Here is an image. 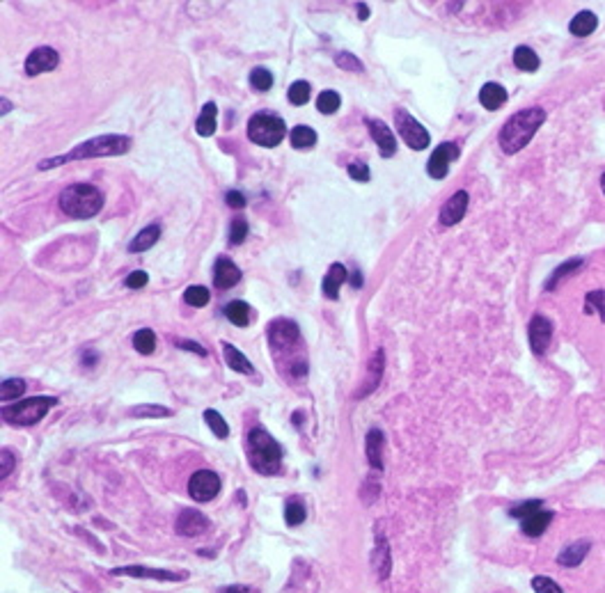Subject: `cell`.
I'll use <instances>...</instances> for the list:
<instances>
[{
	"label": "cell",
	"instance_id": "41",
	"mask_svg": "<svg viewBox=\"0 0 605 593\" xmlns=\"http://www.w3.org/2000/svg\"><path fill=\"white\" fill-rule=\"evenodd\" d=\"M250 83H253L255 90L266 92V90H271L273 76H271V72H266L264 67H257V69H253V74H250Z\"/></svg>",
	"mask_w": 605,
	"mask_h": 593
},
{
	"label": "cell",
	"instance_id": "29",
	"mask_svg": "<svg viewBox=\"0 0 605 593\" xmlns=\"http://www.w3.org/2000/svg\"><path fill=\"white\" fill-rule=\"evenodd\" d=\"M215 115H218V108H215V103L209 101L202 106V112L200 117H197V124H195V131L200 133L202 138H209L215 133Z\"/></svg>",
	"mask_w": 605,
	"mask_h": 593
},
{
	"label": "cell",
	"instance_id": "30",
	"mask_svg": "<svg viewBox=\"0 0 605 593\" xmlns=\"http://www.w3.org/2000/svg\"><path fill=\"white\" fill-rule=\"evenodd\" d=\"M514 65L521 69V72H537L539 65H541V60H539L537 53H534V48L518 46L514 51Z\"/></svg>",
	"mask_w": 605,
	"mask_h": 593
},
{
	"label": "cell",
	"instance_id": "57",
	"mask_svg": "<svg viewBox=\"0 0 605 593\" xmlns=\"http://www.w3.org/2000/svg\"><path fill=\"white\" fill-rule=\"evenodd\" d=\"M7 108H12V106H7V99L3 97V115H5V112H7Z\"/></svg>",
	"mask_w": 605,
	"mask_h": 593
},
{
	"label": "cell",
	"instance_id": "11",
	"mask_svg": "<svg viewBox=\"0 0 605 593\" xmlns=\"http://www.w3.org/2000/svg\"><path fill=\"white\" fill-rule=\"evenodd\" d=\"M459 159V147H456L454 142H443L438 145L434 154H431V159L427 163V172L431 179H445L447 172H449V163Z\"/></svg>",
	"mask_w": 605,
	"mask_h": 593
},
{
	"label": "cell",
	"instance_id": "50",
	"mask_svg": "<svg viewBox=\"0 0 605 593\" xmlns=\"http://www.w3.org/2000/svg\"><path fill=\"white\" fill-rule=\"evenodd\" d=\"M225 202L230 204V208H244L246 206V197L239 193V190H230L227 195H225Z\"/></svg>",
	"mask_w": 605,
	"mask_h": 593
},
{
	"label": "cell",
	"instance_id": "18",
	"mask_svg": "<svg viewBox=\"0 0 605 593\" xmlns=\"http://www.w3.org/2000/svg\"><path fill=\"white\" fill-rule=\"evenodd\" d=\"M371 566H374V573L378 575V580H387V575H390V568H392V557H390V545H387L383 534L376 536Z\"/></svg>",
	"mask_w": 605,
	"mask_h": 593
},
{
	"label": "cell",
	"instance_id": "49",
	"mask_svg": "<svg viewBox=\"0 0 605 593\" xmlns=\"http://www.w3.org/2000/svg\"><path fill=\"white\" fill-rule=\"evenodd\" d=\"M0 458H3V469H0V477L7 479V477H10L12 469H14L16 458H14V453H12L10 449H3V451H0Z\"/></svg>",
	"mask_w": 605,
	"mask_h": 593
},
{
	"label": "cell",
	"instance_id": "5",
	"mask_svg": "<svg viewBox=\"0 0 605 593\" xmlns=\"http://www.w3.org/2000/svg\"><path fill=\"white\" fill-rule=\"evenodd\" d=\"M103 206V195L99 188L90 184H74L62 190L60 195V208L76 220H85L101 211Z\"/></svg>",
	"mask_w": 605,
	"mask_h": 593
},
{
	"label": "cell",
	"instance_id": "51",
	"mask_svg": "<svg viewBox=\"0 0 605 593\" xmlns=\"http://www.w3.org/2000/svg\"><path fill=\"white\" fill-rule=\"evenodd\" d=\"M179 348H186V351H193L197 355H206L204 348L200 344H195V342H179Z\"/></svg>",
	"mask_w": 605,
	"mask_h": 593
},
{
	"label": "cell",
	"instance_id": "8",
	"mask_svg": "<svg viewBox=\"0 0 605 593\" xmlns=\"http://www.w3.org/2000/svg\"><path fill=\"white\" fill-rule=\"evenodd\" d=\"M394 121H397V131H399V135L404 138V142L408 145L411 149H415V152L427 149L429 133L418 119H413L404 108H399V110H394Z\"/></svg>",
	"mask_w": 605,
	"mask_h": 593
},
{
	"label": "cell",
	"instance_id": "43",
	"mask_svg": "<svg viewBox=\"0 0 605 593\" xmlns=\"http://www.w3.org/2000/svg\"><path fill=\"white\" fill-rule=\"evenodd\" d=\"M532 589L534 593H564L559 584L555 580L546 578V575H537V578L532 580Z\"/></svg>",
	"mask_w": 605,
	"mask_h": 593
},
{
	"label": "cell",
	"instance_id": "15",
	"mask_svg": "<svg viewBox=\"0 0 605 593\" xmlns=\"http://www.w3.org/2000/svg\"><path fill=\"white\" fill-rule=\"evenodd\" d=\"M206 529H209V518H206L204 513L193 511V509H186L179 513L177 531L181 536H200Z\"/></svg>",
	"mask_w": 605,
	"mask_h": 593
},
{
	"label": "cell",
	"instance_id": "34",
	"mask_svg": "<svg viewBox=\"0 0 605 593\" xmlns=\"http://www.w3.org/2000/svg\"><path fill=\"white\" fill-rule=\"evenodd\" d=\"M585 314H599L605 321V289H596L585 295Z\"/></svg>",
	"mask_w": 605,
	"mask_h": 593
},
{
	"label": "cell",
	"instance_id": "7",
	"mask_svg": "<svg viewBox=\"0 0 605 593\" xmlns=\"http://www.w3.org/2000/svg\"><path fill=\"white\" fill-rule=\"evenodd\" d=\"M284 135H287L284 119L273 115V112H257L248 121V138L259 147H278L284 140Z\"/></svg>",
	"mask_w": 605,
	"mask_h": 593
},
{
	"label": "cell",
	"instance_id": "22",
	"mask_svg": "<svg viewBox=\"0 0 605 593\" xmlns=\"http://www.w3.org/2000/svg\"><path fill=\"white\" fill-rule=\"evenodd\" d=\"M552 518H555V513H552V511H537V513H532V516L523 518L521 520L523 534L530 536V538H539L543 531L550 527Z\"/></svg>",
	"mask_w": 605,
	"mask_h": 593
},
{
	"label": "cell",
	"instance_id": "23",
	"mask_svg": "<svg viewBox=\"0 0 605 593\" xmlns=\"http://www.w3.org/2000/svg\"><path fill=\"white\" fill-rule=\"evenodd\" d=\"M479 101L486 110H498L505 106L507 101V90L500 83H486L479 90Z\"/></svg>",
	"mask_w": 605,
	"mask_h": 593
},
{
	"label": "cell",
	"instance_id": "37",
	"mask_svg": "<svg viewBox=\"0 0 605 593\" xmlns=\"http://www.w3.org/2000/svg\"><path fill=\"white\" fill-rule=\"evenodd\" d=\"M284 520H287L289 527L300 525V522L305 520V507H302L298 500L287 502V507H284Z\"/></svg>",
	"mask_w": 605,
	"mask_h": 593
},
{
	"label": "cell",
	"instance_id": "4",
	"mask_svg": "<svg viewBox=\"0 0 605 593\" xmlns=\"http://www.w3.org/2000/svg\"><path fill=\"white\" fill-rule=\"evenodd\" d=\"M128 147H131V140L126 135H99V138H92V140L79 145L76 149H72L65 156H58V159H51V161H41L39 163V170H46V168H53V165L60 163H69V161H79V159H97V156H119V154H126Z\"/></svg>",
	"mask_w": 605,
	"mask_h": 593
},
{
	"label": "cell",
	"instance_id": "2",
	"mask_svg": "<svg viewBox=\"0 0 605 593\" xmlns=\"http://www.w3.org/2000/svg\"><path fill=\"white\" fill-rule=\"evenodd\" d=\"M543 121H546V110L539 108V106L518 110L516 115L509 117L505 121V126L500 128V135H498L500 149L509 156L518 154L527 142L532 140Z\"/></svg>",
	"mask_w": 605,
	"mask_h": 593
},
{
	"label": "cell",
	"instance_id": "16",
	"mask_svg": "<svg viewBox=\"0 0 605 593\" xmlns=\"http://www.w3.org/2000/svg\"><path fill=\"white\" fill-rule=\"evenodd\" d=\"M367 128L371 131V138L376 140L378 149H381V156L383 159H390V156L397 154V140H394V133L390 128H387L385 121L381 119H367L365 121Z\"/></svg>",
	"mask_w": 605,
	"mask_h": 593
},
{
	"label": "cell",
	"instance_id": "36",
	"mask_svg": "<svg viewBox=\"0 0 605 593\" xmlns=\"http://www.w3.org/2000/svg\"><path fill=\"white\" fill-rule=\"evenodd\" d=\"M340 103H342L340 94L333 92V90H326V92L319 94L317 108H319V112H324V115H333V112H337V108H340Z\"/></svg>",
	"mask_w": 605,
	"mask_h": 593
},
{
	"label": "cell",
	"instance_id": "9",
	"mask_svg": "<svg viewBox=\"0 0 605 593\" xmlns=\"http://www.w3.org/2000/svg\"><path fill=\"white\" fill-rule=\"evenodd\" d=\"M527 339H530V348L534 355H546L550 339H552V321L543 314H534L527 326Z\"/></svg>",
	"mask_w": 605,
	"mask_h": 593
},
{
	"label": "cell",
	"instance_id": "26",
	"mask_svg": "<svg viewBox=\"0 0 605 593\" xmlns=\"http://www.w3.org/2000/svg\"><path fill=\"white\" fill-rule=\"evenodd\" d=\"M344 280H347V268H344L342 264H333L331 270H328L326 277H324V293L328 295V298L335 300L337 295H340V286L344 284Z\"/></svg>",
	"mask_w": 605,
	"mask_h": 593
},
{
	"label": "cell",
	"instance_id": "54",
	"mask_svg": "<svg viewBox=\"0 0 605 593\" xmlns=\"http://www.w3.org/2000/svg\"><path fill=\"white\" fill-rule=\"evenodd\" d=\"M97 362V353H85V364H88V367H92V364Z\"/></svg>",
	"mask_w": 605,
	"mask_h": 593
},
{
	"label": "cell",
	"instance_id": "44",
	"mask_svg": "<svg viewBox=\"0 0 605 593\" xmlns=\"http://www.w3.org/2000/svg\"><path fill=\"white\" fill-rule=\"evenodd\" d=\"M246 236H248V222L244 218H234L230 225V243L232 246H239V243H244Z\"/></svg>",
	"mask_w": 605,
	"mask_h": 593
},
{
	"label": "cell",
	"instance_id": "27",
	"mask_svg": "<svg viewBox=\"0 0 605 593\" xmlns=\"http://www.w3.org/2000/svg\"><path fill=\"white\" fill-rule=\"evenodd\" d=\"M367 458L374 469H381L383 467V458H381V451H383V433L381 429H371L367 433Z\"/></svg>",
	"mask_w": 605,
	"mask_h": 593
},
{
	"label": "cell",
	"instance_id": "35",
	"mask_svg": "<svg viewBox=\"0 0 605 593\" xmlns=\"http://www.w3.org/2000/svg\"><path fill=\"white\" fill-rule=\"evenodd\" d=\"M204 422L209 424V429L215 433V438H220V440H225L230 435V426H227V422L222 420L220 417V413L218 410H204Z\"/></svg>",
	"mask_w": 605,
	"mask_h": 593
},
{
	"label": "cell",
	"instance_id": "31",
	"mask_svg": "<svg viewBox=\"0 0 605 593\" xmlns=\"http://www.w3.org/2000/svg\"><path fill=\"white\" fill-rule=\"evenodd\" d=\"M225 317L230 319V324L239 328H246L250 324V309L244 300H232L230 305H225Z\"/></svg>",
	"mask_w": 605,
	"mask_h": 593
},
{
	"label": "cell",
	"instance_id": "17",
	"mask_svg": "<svg viewBox=\"0 0 605 593\" xmlns=\"http://www.w3.org/2000/svg\"><path fill=\"white\" fill-rule=\"evenodd\" d=\"M383 369H385V355H383L381 348H378V351L371 355L369 367H367V378H365V382H362V387L356 392V397H367V394H371V392L378 387V382H381Z\"/></svg>",
	"mask_w": 605,
	"mask_h": 593
},
{
	"label": "cell",
	"instance_id": "45",
	"mask_svg": "<svg viewBox=\"0 0 605 593\" xmlns=\"http://www.w3.org/2000/svg\"><path fill=\"white\" fill-rule=\"evenodd\" d=\"M131 415H135V417H170L172 410L163 408V406H138V408H133Z\"/></svg>",
	"mask_w": 605,
	"mask_h": 593
},
{
	"label": "cell",
	"instance_id": "48",
	"mask_svg": "<svg viewBox=\"0 0 605 593\" xmlns=\"http://www.w3.org/2000/svg\"><path fill=\"white\" fill-rule=\"evenodd\" d=\"M149 282V277H147L145 270H135V273H131L126 277V286L128 289H142V286Z\"/></svg>",
	"mask_w": 605,
	"mask_h": 593
},
{
	"label": "cell",
	"instance_id": "32",
	"mask_svg": "<svg viewBox=\"0 0 605 593\" xmlns=\"http://www.w3.org/2000/svg\"><path fill=\"white\" fill-rule=\"evenodd\" d=\"M289 140L291 147H296V149H310V147L317 145V133L310 126H296L289 133Z\"/></svg>",
	"mask_w": 605,
	"mask_h": 593
},
{
	"label": "cell",
	"instance_id": "24",
	"mask_svg": "<svg viewBox=\"0 0 605 593\" xmlns=\"http://www.w3.org/2000/svg\"><path fill=\"white\" fill-rule=\"evenodd\" d=\"M596 25H599V16L590 10H583L573 16L571 23H569V32H571L573 37H590L596 30Z\"/></svg>",
	"mask_w": 605,
	"mask_h": 593
},
{
	"label": "cell",
	"instance_id": "25",
	"mask_svg": "<svg viewBox=\"0 0 605 593\" xmlns=\"http://www.w3.org/2000/svg\"><path fill=\"white\" fill-rule=\"evenodd\" d=\"M222 355H225V362H227V367L234 369L237 373H246V376L255 373V367L248 362V357L241 353L237 346H232V344L225 342V344H222Z\"/></svg>",
	"mask_w": 605,
	"mask_h": 593
},
{
	"label": "cell",
	"instance_id": "47",
	"mask_svg": "<svg viewBox=\"0 0 605 593\" xmlns=\"http://www.w3.org/2000/svg\"><path fill=\"white\" fill-rule=\"evenodd\" d=\"M349 177L356 181H369V168L365 163H351L349 165Z\"/></svg>",
	"mask_w": 605,
	"mask_h": 593
},
{
	"label": "cell",
	"instance_id": "40",
	"mask_svg": "<svg viewBox=\"0 0 605 593\" xmlns=\"http://www.w3.org/2000/svg\"><path fill=\"white\" fill-rule=\"evenodd\" d=\"M25 392V380L23 378H10V380H3V387H0V397L3 401L7 399H19Z\"/></svg>",
	"mask_w": 605,
	"mask_h": 593
},
{
	"label": "cell",
	"instance_id": "39",
	"mask_svg": "<svg viewBox=\"0 0 605 593\" xmlns=\"http://www.w3.org/2000/svg\"><path fill=\"white\" fill-rule=\"evenodd\" d=\"M537 511H541V500H527V502H521V504H516V507L509 509V516L516 518V520H523Z\"/></svg>",
	"mask_w": 605,
	"mask_h": 593
},
{
	"label": "cell",
	"instance_id": "52",
	"mask_svg": "<svg viewBox=\"0 0 605 593\" xmlns=\"http://www.w3.org/2000/svg\"><path fill=\"white\" fill-rule=\"evenodd\" d=\"M220 593H248L246 587H239V584H234V587H222Z\"/></svg>",
	"mask_w": 605,
	"mask_h": 593
},
{
	"label": "cell",
	"instance_id": "46",
	"mask_svg": "<svg viewBox=\"0 0 605 593\" xmlns=\"http://www.w3.org/2000/svg\"><path fill=\"white\" fill-rule=\"evenodd\" d=\"M335 62L340 65L342 69H349V72H362L360 60L356 55H351V53H340L335 58Z\"/></svg>",
	"mask_w": 605,
	"mask_h": 593
},
{
	"label": "cell",
	"instance_id": "10",
	"mask_svg": "<svg viewBox=\"0 0 605 593\" xmlns=\"http://www.w3.org/2000/svg\"><path fill=\"white\" fill-rule=\"evenodd\" d=\"M220 493V479L215 472H209V469H200L191 477L188 481V495L193 497L195 502H211L215 495Z\"/></svg>",
	"mask_w": 605,
	"mask_h": 593
},
{
	"label": "cell",
	"instance_id": "14",
	"mask_svg": "<svg viewBox=\"0 0 605 593\" xmlns=\"http://www.w3.org/2000/svg\"><path fill=\"white\" fill-rule=\"evenodd\" d=\"M58 62H60V55L55 53L53 48H48V46L34 48L32 53L28 55V60H25V74H28V76H39L44 72H51V69H55Z\"/></svg>",
	"mask_w": 605,
	"mask_h": 593
},
{
	"label": "cell",
	"instance_id": "38",
	"mask_svg": "<svg viewBox=\"0 0 605 593\" xmlns=\"http://www.w3.org/2000/svg\"><path fill=\"white\" fill-rule=\"evenodd\" d=\"M184 300L193 307H204L209 302V289L206 286H188L184 293Z\"/></svg>",
	"mask_w": 605,
	"mask_h": 593
},
{
	"label": "cell",
	"instance_id": "6",
	"mask_svg": "<svg viewBox=\"0 0 605 593\" xmlns=\"http://www.w3.org/2000/svg\"><path fill=\"white\" fill-rule=\"evenodd\" d=\"M53 406H58L55 397H30L10 408H3V422L12 426H32L39 420H44L46 413Z\"/></svg>",
	"mask_w": 605,
	"mask_h": 593
},
{
	"label": "cell",
	"instance_id": "42",
	"mask_svg": "<svg viewBox=\"0 0 605 593\" xmlns=\"http://www.w3.org/2000/svg\"><path fill=\"white\" fill-rule=\"evenodd\" d=\"M310 99V85L305 81H296L289 87V101L293 106H305Z\"/></svg>",
	"mask_w": 605,
	"mask_h": 593
},
{
	"label": "cell",
	"instance_id": "33",
	"mask_svg": "<svg viewBox=\"0 0 605 593\" xmlns=\"http://www.w3.org/2000/svg\"><path fill=\"white\" fill-rule=\"evenodd\" d=\"M133 348L140 355H152L154 348H157V335H154L149 328L138 330V333L133 335Z\"/></svg>",
	"mask_w": 605,
	"mask_h": 593
},
{
	"label": "cell",
	"instance_id": "28",
	"mask_svg": "<svg viewBox=\"0 0 605 593\" xmlns=\"http://www.w3.org/2000/svg\"><path fill=\"white\" fill-rule=\"evenodd\" d=\"M161 236V227L159 225H147L145 229L138 234V236L128 243V252H145L152 246H157V241Z\"/></svg>",
	"mask_w": 605,
	"mask_h": 593
},
{
	"label": "cell",
	"instance_id": "13",
	"mask_svg": "<svg viewBox=\"0 0 605 593\" xmlns=\"http://www.w3.org/2000/svg\"><path fill=\"white\" fill-rule=\"evenodd\" d=\"M468 202H470L468 190H456V193L443 204V208H440V225L454 227L456 222H461L465 211H468Z\"/></svg>",
	"mask_w": 605,
	"mask_h": 593
},
{
	"label": "cell",
	"instance_id": "12",
	"mask_svg": "<svg viewBox=\"0 0 605 593\" xmlns=\"http://www.w3.org/2000/svg\"><path fill=\"white\" fill-rule=\"evenodd\" d=\"M110 575H126V578H147V580H161V582H181L188 578V573H170L161 568H147V566H122L112 568Z\"/></svg>",
	"mask_w": 605,
	"mask_h": 593
},
{
	"label": "cell",
	"instance_id": "3",
	"mask_svg": "<svg viewBox=\"0 0 605 593\" xmlns=\"http://www.w3.org/2000/svg\"><path fill=\"white\" fill-rule=\"evenodd\" d=\"M246 453L248 460L253 465L255 472L259 474H278L280 465H282V447L275 442L273 435L262 429V426H255L248 433V442H246Z\"/></svg>",
	"mask_w": 605,
	"mask_h": 593
},
{
	"label": "cell",
	"instance_id": "56",
	"mask_svg": "<svg viewBox=\"0 0 605 593\" xmlns=\"http://www.w3.org/2000/svg\"><path fill=\"white\" fill-rule=\"evenodd\" d=\"M601 190H603V195H605V172L601 174Z\"/></svg>",
	"mask_w": 605,
	"mask_h": 593
},
{
	"label": "cell",
	"instance_id": "20",
	"mask_svg": "<svg viewBox=\"0 0 605 593\" xmlns=\"http://www.w3.org/2000/svg\"><path fill=\"white\" fill-rule=\"evenodd\" d=\"M592 550V540H576V543H571L569 547H564V550L559 552L557 557V564L564 566V568H576V566H580L585 561V557L590 554Z\"/></svg>",
	"mask_w": 605,
	"mask_h": 593
},
{
	"label": "cell",
	"instance_id": "21",
	"mask_svg": "<svg viewBox=\"0 0 605 593\" xmlns=\"http://www.w3.org/2000/svg\"><path fill=\"white\" fill-rule=\"evenodd\" d=\"M583 266H585V259H583V257H573V259L564 261V264H559V266L550 273V277L546 280V284H543V289H546V291H555L557 286H559V282H564L566 277L576 275Z\"/></svg>",
	"mask_w": 605,
	"mask_h": 593
},
{
	"label": "cell",
	"instance_id": "55",
	"mask_svg": "<svg viewBox=\"0 0 605 593\" xmlns=\"http://www.w3.org/2000/svg\"><path fill=\"white\" fill-rule=\"evenodd\" d=\"M358 12H360V19H362V21H365L367 16H369V10H367V5H365V3H360V5H358Z\"/></svg>",
	"mask_w": 605,
	"mask_h": 593
},
{
	"label": "cell",
	"instance_id": "53",
	"mask_svg": "<svg viewBox=\"0 0 605 593\" xmlns=\"http://www.w3.org/2000/svg\"><path fill=\"white\" fill-rule=\"evenodd\" d=\"M351 284L356 286V289H360V286H362V275L358 273V270H356V273L351 275Z\"/></svg>",
	"mask_w": 605,
	"mask_h": 593
},
{
	"label": "cell",
	"instance_id": "1",
	"mask_svg": "<svg viewBox=\"0 0 605 593\" xmlns=\"http://www.w3.org/2000/svg\"><path fill=\"white\" fill-rule=\"evenodd\" d=\"M269 346H271L273 360L278 364L282 376L305 378V373H307L305 348H302L300 330L293 321L289 319L273 321L269 328Z\"/></svg>",
	"mask_w": 605,
	"mask_h": 593
},
{
	"label": "cell",
	"instance_id": "19",
	"mask_svg": "<svg viewBox=\"0 0 605 593\" xmlns=\"http://www.w3.org/2000/svg\"><path fill=\"white\" fill-rule=\"evenodd\" d=\"M241 280V270L234 266V261L220 257L213 268V282L218 289H232Z\"/></svg>",
	"mask_w": 605,
	"mask_h": 593
}]
</instances>
